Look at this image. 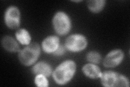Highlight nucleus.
Wrapping results in <instances>:
<instances>
[{"instance_id":"1","label":"nucleus","mask_w":130,"mask_h":87,"mask_svg":"<svg viewBox=\"0 0 130 87\" xmlns=\"http://www.w3.org/2000/svg\"><path fill=\"white\" fill-rule=\"evenodd\" d=\"M76 66L72 60H67L59 65L53 72V77L56 84L63 85L70 82L74 76Z\"/></svg>"},{"instance_id":"2","label":"nucleus","mask_w":130,"mask_h":87,"mask_svg":"<svg viewBox=\"0 0 130 87\" xmlns=\"http://www.w3.org/2000/svg\"><path fill=\"white\" fill-rule=\"evenodd\" d=\"M101 83L105 87H128L129 81L124 75L113 71H106L101 73Z\"/></svg>"},{"instance_id":"3","label":"nucleus","mask_w":130,"mask_h":87,"mask_svg":"<svg viewBox=\"0 0 130 87\" xmlns=\"http://www.w3.org/2000/svg\"><path fill=\"white\" fill-rule=\"evenodd\" d=\"M40 47L36 43H30L19 53V59L23 65L28 66L34 64L40 54Z\"/></svg>"},{"instance_id":"4","label":"nucleus","mask_w":130,"mask_h":87,"mask_svg":"<svg viewBox=\"0 0 130 87\" xmlns=\"http://www.w3.org/2000/svg\"><path fill=\"white\" fill-rule=\"evenodd\" d=\"M53 25L55 32L60 35H64L70 32L72 23L70 18L63 11L55 13L53 19Z\"/></svg>"},{"instance_id":"5","label":"nucleus","mask_w":130,"mask_h":87,"mask_svg":"<svg viewBox=\"0 0 130 87\" xmlns=\"http://www.w3.org/2000/svg\"><path fill=\"white\" fill-rule=\"evenodd\" d=\"M87 46L86 38L79 34H74L68 36L64 43V46L67 50L73 52L82 51Z\"/></svg>"},{"instance_id":"6","label":"nucleus","mask_w":130,"mask_h":87,"mask_svg":"<svg viewBox=\"0 0 130 87\" xmlns=\"http://www.w3.org/2000/svg\"><path fill=\"white\" fill-rule=\"evenodd\" d=\"M20 11L18 7L10 6L6 10L5 22L6 26L11 30H16L20 25Z\"/></svg>"},{"instance_id":"7","label":"nucleus","mask_w":130,"mask_h":87,"mask_svg":"<svg viewBox=\"0 0 130 87\" xmlns=\"http://www.w3.org/2000/svg\"><path fill=\"white\" fill-rule=\"evenodd\" d=\"M124 57L123 51L120 49H116L109 52L105 56L103 61L104 67L112 68L117 67L123 61Z\"/></svg>"},{"instance_id":"8","label":"nucleus","mask_w":130,"mask_h":87,"mask_svg":"<svg viewBox=\"0 0 130 87\" xmlns=\"http://www.w3.org/2000/svg\"><path fill=\"white\" fill-rule=\"evenodd\" d=\"M60 45V39L57 36H48L42 43L43 51L48 54L53 53Z\"/></svg>"},{"instance_id":"9","label":"nucleus","mask_w":130,"mask_h":87,"mask_svg":"<svg viewBox=\"0 0 130 87\" xmlns=\"http://www.w3.org/2000/svg\"><path fill=\"white\" fill-rule=\"evenodd\" d=\"M32 72L34 74H42L46 77H50L53 73L51 66L45 61H40L35 64L32 68Z\"/></svg>"},{"instance_id":"10","label":"nucleus","mask_w":130,"mask_h":87,"mask_svg":"<svg viewBox=\"0 0 130 87\" xmlns=\"http://www.w3.org/2000/svg\"><path fill=\"white\" fill-rule=\"evenodd\" d=\"M82 70L85 76L91 79H98L100 78L102 73L98 66L90 63L85 64Z\"/></svg>"},{"instance_id":"11","label":"nucleus","mask_w":130,"mask_h":87,"mask_svg":"<svg viewBox=\"0 0 130 87\" xmlns=\"http://www.w3.org/2000/svg\"><path fill=\"white\" fill-rule=\"evenodd\" d=\"M3 47L10 52H20V48L19 43L13 37L6 35L3 37L1 40Z\"/></svg>"},{"instance_id":"12","label":"nucleus","mask_w":130,"mask_h":87,"mask_svg":"<svg viewBox=\"0 0 130 87\" xmlns=\"http://www.w3.org/2000/svg\"><path fill=\"white\" fill-rule=\"evenodd\" d=\"M15 36L18 42L23 45L27 46L30 44L31 36L29 32L26 29H19L16 32Z\"/></svg>"},{"instance_id":"13","label":"nucleus","mask_w":130,"mask_h":87,"mask_svg":"<svg viewBox=\"0 0 130 87\" xmlns=\"http://www.w3.org/2000/svg\"><path fill=\"white\" fill-rule=\"evenodd\" d=\"M105 4L104 0H91L87 1V7L92 13H98L104 9Z\"/></svg>"},{"instance_id":"14","label":"nucleus","mask_w":130,"mask_h":87,"mask_svg":"<svg viewBox=\"0 0 130 87\" xmlns=\"http://www.w3.org/2000/svg\"><path fill=\"white\" fill-rule=\"evenodd\" d=\"M86 59L90 63L94 64H99L101 60L100 54L96 51H90L86 55Z\"/></svg>"},{"instance_id":"15","label":"nucleus","mask_w":130,"mask_h":87,"mask_svg":"<svg viewBox=\"0 0 130 87\" xmlns=\"http://www.w3.org/2000/svg\"><path fill=\"white\" fill-rule=\"evenodd\" d=\"M34 83L35 85L39 87H47L49 85L47 77L42 74H38L35 76Z\"/></svg>"},{"instance_id":"16","label":"nucleus","mask_w":130,"mask_h":87,"mask_svg":"<svg viewBox=\"0 0 130 87\" xmlns=\"http://www.w3.org/2000/svg\"><path fill=\"white\" fill-rule=\"evenodd\" d=\"M66 48L64 46L62 45H60L56 49V51L53 53V55L55 56H62L63 54L66 52Z\"/></svg>"},{"instance_id":"17","label":"nucleus","mask_w":130,"mask_h":87,"mask_svg":"<svg viewBox=\"0 0 130 87\" xmlns=\"http://www.w3.org/2000/svg\"><path fill=\"white\" fill-rule=\"evenodd\" d=\"M81 1H74V2H81Z\"/></svg>"}]
</instances>
